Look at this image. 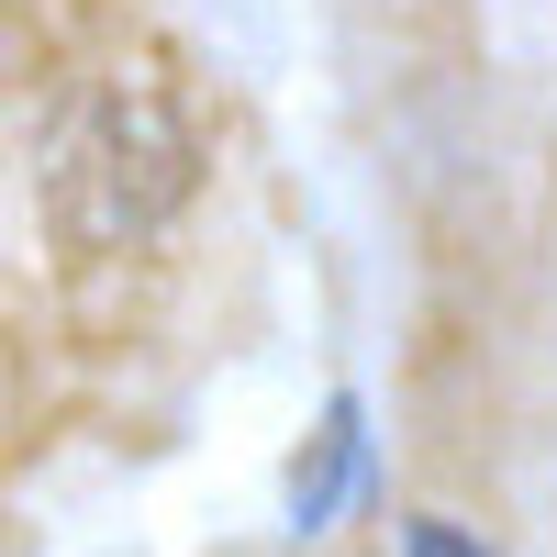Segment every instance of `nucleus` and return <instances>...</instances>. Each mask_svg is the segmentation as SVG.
<instances>
[{"label": "nucleus", "mask_w": 557, "mask_h": 557, "mask_svg": "<svg viewBox=\"0 0 557 557\" xmlns=\"http://www.w3.org/2000/svg\"><path fill=\"white\" fill-rule=\"evenodd\" d=\"M201 190V112L157 57L89 67L45 123V235L67 257L157 246Z\"/></svg>", "instance_id": "1"}, {"label": "nucleus", "mask_w": 557, "mask_h": 557, "mask_svg": "<svg viewBox=\"0 0 557 557\" xmlns=\"http://www.w3.org/2000/svg\"><path fill=\"white\" fill-rule=\"evenodd\" d=\"M357 457H368V412H357V391H335V401H323V435H312V457L290 469V524H301V535H323V524L346 513Z\"/></svg>", "instance_id": "2"}, {"label": "nucleus", "mask_w": 557, "mask_h": 557, "mask_svg": "<svg viewBox=\"0 0 557 557\" xmlns=\"http://www.w3.org/2000/svg\"><path fill=\"white\" fill-rule=\"evenodd\" d=\"M401 557H491V546H469L446 513H412V524H401Z\"/></svg>", "instance_id": "3"}]
</instances>
